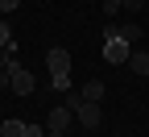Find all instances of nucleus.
Returning a JSON list of instances; mask_svg holds the SVG:
<instances>
[{"mask_svg": "<svg viewBox=\"0 0 149 137\" xmlns=\"http://www.w3.org/2000/svg\"><path fill=\"white\" fill-rule=\"evenodd\" d=\"M70 104H62V108H54L50 116H46V137H66V129H70Z\"/></svg>", "mask_w": 149, "mask_h": 137, "instance_id": "nucleus-1", "label": "nucleus"}, {"mask_svg": "<svg viewBox=\"0 0 149 137\" xmlns=\"http://www.w3.org/2000/svg\"><path fill=\"white\" fill-rule=\"evenodd\" d=\"M74 121H79L83 129H100L104 112H100V104H95V100H79V104H74Z\"/></svg>", "mask_w": 149, "mask_h": 137, "instance_id": "nucleus-2", "label": "nucleus"}, {"mask_svg": "<svg viewBox=\"0 0 149 137\" xmlns=\"http://www.w3.org/2000/svg\"><path fill=\"white\" fill-rule=\"evenodd\" d=\"M128 54H133V46H128L120 33L116 37H104V58L108 63H128Z\"/></svg>", "mask_w": 149, "mask_h": 137, "instance_id": "nucleus-3", "label": "nucleus"}, {"mask_svg": "<svg viewBox=\"0 0 149 137\" xmlns=\"http://www.w3.org/2000/svg\"><path fill=\"white\" fill-rule=\"evenodd\" d=\"M8 87H13L17 96H29V91H33V75H29L21 63H13V79H8Z\"/></svg>", "mask_w": 149, "mask_h": 137, "instance_id": "nucleus-4", "label": "nucleus"}, {"mask_svg": "<svg viewBox=\"0 0 149 137\" xmlns=\"http://www.w3.org/2000/svg\"><path fill=\"white\" fill-rule=\"evenodd\" d=\"M46 67H50V75H62V71H70V54H66L62 46H54V50L46 54Z\"/></svg>", "mask_w": 149, "mask_h": 137, "instance_id": "nucleus-5", "label": "nucleus"}, {"mask_svg": "<svg viewBox=\"0 0 149 137\" xmlns=\"http://www.w3.org/2000/svg\"><path fill=\"white\" fill-rule=\"evenodd\" d=\"M79 100H95V104H100V100H104V83H100V79H87L83 91H79Z\"/></svg>", "mask_w": 149, "mask_h": 137, "instance_id": "nucleus-6", "label": "nucleus"}, {"mask_svg": "<svg viewBox=\"0 0 149 137\" xmlns=\"http://www.w3.org/2000/svg\"><path fill=\"white\" fill-rule=\"evenodd\" d=\"M128 67H133L137 75H149V50H133L128 54Z\"/></svg>", "mask_w": 149, "mask_h": 137, "instance_id": "nucleus-7", "label": "nucleus"}, {"mask_svg": "<svg viewBox=\"0 0 149 137\" xmlns=\"http://www.w3.org/2000/svg\"><path fill=\"white\" fill-rule=\"evenodd\" d=\"M0 137H25V125H21V121H13V116H8V121L0 125Z\"/></svg>", "mask_w": 149, "mask_h": 137, "instance_id": "nucleus-8", "label": "nucleus"}, {"mask_svg": "<svg viewBox=\"0 0 149 137\" xmlns=\"http://www.w3.org/2000/svg\"><path fill=\"white\" fill-rule=\"evenodd\" d=\"M120 37H124V42H128V46H133V42H137V37H141V29H137L133 21H128V25H120Z\"/></svg>", "mask_w": 149, "mask_h": 137, "instance_id": "nucleus-9", "label": "nucleus"}, {"mask_svg": "<svg viewBox=\"0 0 149 137\" xmlns=\"http://www.w3.org/2000/svg\"><path fill=\"white\" fill-rule=\"evenodd\" d=\"M54 91H70V71H62V75H54Z\"/></svg>", "mask_w": 149, "mask_h": 137, "instance_id": "nucleus-10", "label": "nucleus"}, {"mask_svg": "<svg viewBox=\"0 0 149 137\" xmlns=\"http://www.w3.org/2000/svg\"><path fill=\"white\" fill-rule=\"evenodd\" d=\"M116 13H120V0H104V17H108V21H112Z\"/></svg>", "mask_w": 149, "mask_h": 137, "instance_id": "nucleus-11", "label": "nucleus"}, {"mask_svg": "<svg viewBox=\"0 0 149 137\" xmlns=\"http://www.w3.org/2000/svg\"><path fill=\"white\" fill-rule=\"evenodd\" d=\"M141 4H145V0H120V8H124V13H141Z\"/></svg>", "mask_w": 149, "mask_h": 137, "instance_id": "nucleus-12", "label": "nucleus"}, {"mask_svg": "<svg viewBox=\"0 0 149 137\" xmlns=\"http://www.w3.org/2000/svg\"><path fill=\"white\" fill-rule=\"evenodd\" d=\"M8 33H13V29H8V21H0V46H8V42H13Z\"/></svg>", "mask_w": 149, "mask_h": 137, "instance_id": "nucleus-13", "label": "nucleus"}, {"mask_svg": "<svg viewBox=\"0 0 149 137\" xmlns=\"http://www.w3.org/2000/svg\"><path fill=\"white\" fill-rule=\"evenodd\" d=\"M4 67H8V71H0V87H8V79H13V58H8Z\"/></svg>", "mask_w": 149, "mask_h": 137, "instance_id": "nucleus-14", "label": "nucleus"}, {"mask_svg": "<svg viewBox=\"0 0 149 137\" xmlns=\"http://www.w3.org/2000/svg\"><path fill=\"white\" fill-rule=\"evenodd\" d=\"M17 4H21V0H0V13H13Z\"/></svg>", "mask_w": 149, "mask_h": 137, "instance_id": "nucleus-15", "label": "nucleus"}, {"mask_svg": "<svg viewBox=\"0 0 149 137\" xmlns=\"http://www.w3.org/2000/svg\"><path fill=\"white\" fill-rule=\"evenodd\" d=\"M25 137H42V125H25Z\"/></svg>", "mask_w": 149, "mask_h": 137, "instance_id": "nucleus-16", "label": "nucleus"}]
</instances>
